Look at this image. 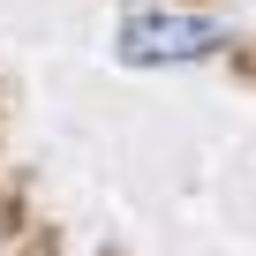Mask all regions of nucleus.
<instances>
[{
	"mask_svg": "<svg viewBox=\"0 0 256 256\" xmlns=\"http://www.w3.org/2000/svg\"><path fill=\"white\" fill-rule=\"evenodd\" d=\"M226 46V23L211 16H181V8H136L120 23V60L128 68H181V60H211Z\"/></svg>",
	"mask_w": 256,
	"mask_h": 256,
	"instance_id": "f257e3e1",
	"label": "nucleus"
}]
</instances>
